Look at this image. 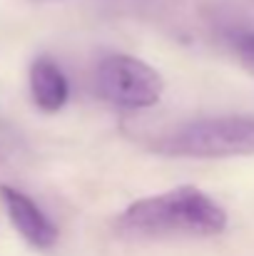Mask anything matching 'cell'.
<instances>
[{
  "instance_id": "1",
  "label": "cell",
  "mask_w": 254,
  "mask_h": 256,
  "mask_svg": "<svg viewBox=\"0 0 254 256\" xmlns=\"http://www.w3.org/2000/svg\"><path fill=\"white\" fill-rule=\"evenodd\" d=\"M224 229L227 212L192 184L137 199L115 219V232L122 239L219 236Z\"/></svg>"
},
{
  "instance_id": "2",
  "label": "cell",
  "mask_w": 254,
  "mask_h": 256,
  "mask_svg": "<svg viewBox=\"0 0 254 256\" xmlns=\"http://www.w3.org/2000/svg\"><path fill=\"white\" fill-rule=\"evenodd\" d=\"M155 152L167 157L227 160L254 154V114H219L187 122L155 140Z\"/></svg>"
},
{
  "instance_id": "3",
  "label": "cell",
  "mask_w": 254,
  "mask_h": 256,
  "mask_svg": "<svg viewBox=\"0 0 254 256\" xmlns=\"http://www.w3.org/2000/svg\"><path fill=\"white\" fill-rule=\"evenodd\" d=\"M95 85L102 100L125 110L155 107L165 92V80L155 68L122 52L102 58L95 72Z\"/></svg>"
},
{
  "instance_id": "4",
  "label": "cell",
  "mask_w": 254,
  "mask_h": 256,
  "mask_svg": "<svg viewBox=\"0 0 254 256\" xmlns=\"http://www.w3.org/2000/svg\"><path fill=\"white\" fill-rule=\"evenodd\" d=\"M0 202L5 206L8 219L13 222V226L18 229V234L33 246V249H53L60 239L58 226L53 224V219L35 204V199H30L25 192L0 184Z\"/></svg>"
},
{
  "instance_id": "5",
  "label": "cell",
  "mask_w": 254,
  "mask_h": 256,
  "mask_svg": "<svg viewBox=\"0 0 254 256\" xmlns=\"http://www.w3.org/2000/svg\"><path fill=\"white\" fill-rule=\"evenodd\" d=\"M30 94H33V102L43 112H58L65 107V102L70 97V85H68L65 72L60 70V65L53 58L40 55L33 60V65H30Z\"/></svg>"
},
{
  "instance_id": "6",
  "label": "cell",
  "mask_w": 254,
  "mask_h": 256,
  "mask_svg": "<svg viewBox=\"0 0 254 256\" xmlns=\"http://www.w3.org/2000/svg\"><path fill=\"white\" fill-rule=\"evenodd\" d=\"M219 40L247 70L254 72V22H227L219 32Z\"/></svg>"
}]
</instances>
